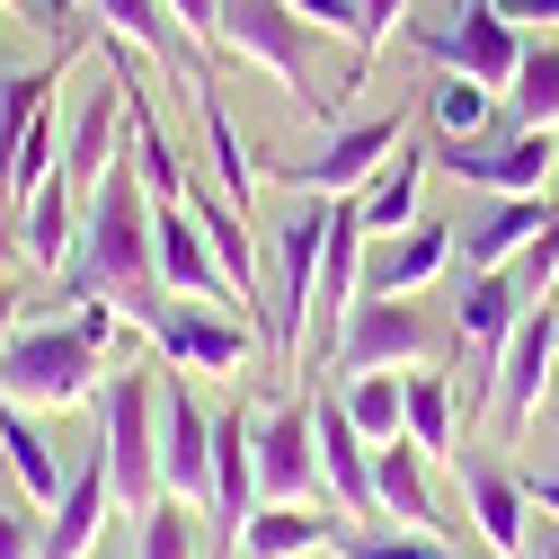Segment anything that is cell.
I'll return each mask as SVG.
<instances>
[{"label": "cell", "mask_w": 559, "mask_h": 559, "mask_svg": "<svg viewBox=\"0 0 559 559\" xmlns=\"http://www.w3.org/2000/svg\"><path fill=\"white\" fill-rule=\"evenodd\" d=\"M436 169L479 187V195H550L559 178V133L507 124V133H471V143H436Z\"/></svg>", "instance_id": "obj_5"}, {"label": "cell", "mask_w": 559, "mask_h": 559, "mask_svg": "<svg viewBox=\"0 0 559 559\" xmlns=\"http://www.w3.org/2000/svg\"><path fill=\"white\" fill-rule=\"evenodd\" d=\"M453 542L436 533H408V524H346L337 533V559H444Z\"/></svg>", "instance_id": "obj_33"}, {"label": "cell", "mask_w": 559, "mask_h": 559, "mask_svg": "<svg viewBox=\"0 0 559 559\" xmlns=\"http://www.w3.org/2000/svg\"><path fill=\"white\" fill-rule=\"evenodd\" d=\"M329 214L337 195H302L285 231H275V302H266V356L302 373V346H311V302H320V258H329Z\"/></svg>", "instance_id": "obj_3"}, {"label": "cell", "mask_w": 559, "mask_h": 559, "mask_svg": "<svg viewBox=\"0 0 559 559\" xmlns=\"http://www.w3.org/2000/svg\"><path fill=\"white\" fill-rule=\"evenodd\" d=\"M152 337V356L169 365V373H240L249 365V346L266 337V329H249V320H231V311H204V302H160V320L143 329Z\"/></svg>", "instance_id": "obj_7"}, {"label": "cell", "mask_w": 559, "mask_h": 559, "mask_svg": "<svg viewBox=\"0 0 559 559\" xmlns=\"http://www.w3.org/2000/svg\"><path fill=\"white\" fill-rule=\"evenodd\" d=\"M417 45H427L444 72H471V81H488V90H507L515 62H524V27L498 10V0H462L453 27H417Z\"/></svg>", "instance_id": "obj_10"}, {"label": "cell", "mask_w": 559, "mask_h": 559, "mask_svg": "<svg viewBox=\"0 0 559 559\" xmlns=\"http://www.w3.org/2000/svg\"><path fill=\"white\" fill-rule=\"evenodd\" d=\"M19 329H27V302H19V294H10V285H0V346H10V337H19Z\"/></svg>", "instance_id": "obj_40"}, {"label": "cell", "mask_w": 559, "mask_h": 559, "mask_svg": "<svg viewBox=\"0 0 559 559\" xmlns=\"http://www.w3.org/2000/svg\"><path fill=\"white\" fill-rule=\"evenodd\" d=\"M427 169H436V152L400 143V152L356 187V214H365V231H373V240H400V231L417 223V204H427Z\"/></svg>", "instance_id": "obj_23"}, {"label": "cell", "mask_w": 559, "mask_h": 559, "mask_svg": "<svg viewBox=\"0 0 559 559\" xmlns=\"http://www.w3.org/2000/svg\"><path fill=\"white\" fill-rule=\"evenodd\" d=\"M294 19H311V27H329V36H356V0H285Z\"/></svg>", "instance_id": "obj_35"}, {"label": "cell", "mask_w": 559, "mask_h": 559, "mask_svg": "<svg viewBox=\"0 0 559 559\" xmlns=\"http://www.w3.org/2000/svg\"><path fill=\"white\" fill-rule=\"evenodd\" d=\"M0 559H36V533H27V515L0 498Z\"/></svg>", "instance_id": "obj_37"}, {"label": "cell", "mask_w": 559, "mask_h": 559, "mask_svg": "<svg viewBox=\"0 0 559 559\" xmlns=\"http://www.w3.org/2000/svg\"><path fill=\"white\" fill-rule=\"evenodd\" d=\"M10 231H19V258H27L36 275H62V266H72V240H81V187L53 169L19 214H10Z\"/></svg>", "instance_id": "obj_20"}, {"label": "cell", "mask_w": 559, "mask_h": 559, "mask_svg": "<svg viewBox=\"0 0 559 559\" xmlns=\"http://www.w3.org/2000/svg\"><path fill=\"white\" fill-rule=\"evenodd\" d=\"M337 533H346V507H337V498L258 507V515L231 533V559H320V550H337Z\"/></svg>", "instance_id": "obj_18"}, {"label": "cell", "mask_w": 559, "mask_h": 559, "mask_svg": "<svg viewBox=\"0 0 559 559\" xmlns=\"http://www.w3.org/2000/svg\"><path fill=\"white\" fill-rule=\"evenodd\" d=\"M427 124L444 133V143H471V133H498L507 107H498V90H488V81L444 72V81H427Z\"/></svg>", "instance_id": "obj_27"}, {"label": "cell", "mask_w": 559, "mask_h": 559, "mask_svg": "<svg viewBox=\"0 0 559 559\" xmlns=\"http://www.w3.org/2000/svg\"><path fill=\"white\" fill-rule=\"evenodd\" d=\"M346 417L373 436V444H391V436H408V373H346Z\"/></svg>", "instance_id": "obj_31"}, {"label": "cell", "mask_w": 559, "mask_h": 559, "mask_svg": "<svg viewBox=\"0 0 559 559\" xmlns=\"http://www.w3.org/2000/svg\"><path fill=\"white\" fill-rule=\"evenodd\" d=\"M98 373H107V356L72 320L19 329L0 346V400H19V408H81V400H98Z\"/></svg>", "instance_id": "obj_4"}, {"label": "cell", "mask_w": 559, "mask_h": 559, "mask_svg": "<svg viewBox=\"0 0 559 559\" xmlns=\"http://www.w3.org/2000/svg\"><path fill=\"white\" fill-rule=\"evenodd\" d=\"M444 559H471V550H462V542H453V550H444Z\"/></svg>", "instance_id": "obj_45"}, {"label": "cell", "mask_w": 559, "mask_h": 559, "mask_svg": "<svg viewBox=\"0 0 559 559\" xmlns=\"http://www.w3.org/2000/svg\"><path fill=\"white\" fill-rule=\"evenodd\" d=\"M195 116H204V160H214V187L249 214V195H258V160H249V143H240V124H231L223 90H195Z\"/></svg>", "instance_id": "obj_28"}, {"label": "cell", "mask_w": 559, "mask_h": 559, "mask_svg": "<svg viewBox=\"0 0 559 559\" xmlns=\"http://www.w3.org/2000/svg\"><path fill=\"white\" fill-rule=\"evenodd\" d=\"M408 444L427 462H453L462 444V391L444 382V365H408Z\"/></svg>", "instance_id": "obj_25"}, {"label": "cell", "mask_w": 559, "mask_h": 559, "mask_svg": "<svg viewBox=\"0 0 559 559\" xmlns=\"http://www.w3.org/2000/svg\"><path fill=\"white\" fill-rule=\"evenodd\" d=\"M72 275L81 294H107L133 329H152L169 285H160V258H152V187L133 160H116L90 195H81V240H72Z\"/></svg>", "instance_id": "obj_1"}, {"label": "cell", "mask_w": 559, "mask_h": 559, "mask_svg": "<svg viewBox=\"0 0 559 559\" xmlns=\"http://www.w3.org/2000/svg\"><path fill=\"white\" fill-rule=\"evenodd\" d=\"M311 498H329L311 408L302 400H275L258 417V507H311Z\"/></svg>", "instance_id": "obj_9"}, {"label": "cell", "mask_w": 559, "mask_h": 559, "mask_svg": "<svg viewBox=\"0 0 559 559\" xmlns=\"http://www.w3.org/2000/svg\"><path fill=\"white\" fill-rule=\"evenodd\" d=\"M311 436H320V479L346 507V524L373 515V436L346 417V400H311Z\"/></svg>", "instance_id": "obj_17"}, {"label": "cell", "mask_w": 559, "mask_h": 559, "mask_svg": "<svg viewBox=\"0 0 559 559\" xmlns=\"http://www.w3.org/2000/svg\"><path fill=\"white\" fill-rule=\"evenodd\" d=\"M107 507H116V488H107V462H98V444H90V462L62 479V498L45 507V542H36V559H98V542H107Z\"/></svg>", "instance_id": "obj_16"}, {"label": "cell", "mask_w": 559, "mask_h": 559, "mask_svg": "<svg viewBox=\"0 0 559 559\" xmlns=\"http://www.w3.org/2000/svg\"><path fill=\"white\" fill-rule=\"evenodd\" d=\"M0 10H36V19H72V0H0Z\"/></svg>", "instance_id": "obj_42"}, {"label": "cell", "mask_w": 559, "mask_h": 559, "mask_svg": "<svg viewBox=\"0 0 559 559\" xmlns=\"http://www.w3.org/2000/svg\"><path fill=\"white\" fill-rule=\"evenodd\" d=\"M160 382H169L160 356H124L98 400V462L116 488V515H152L169 498L160 488Z\"/></svg>", "instance_id": "obj_2"}, {"label": "cell", "mask_w": 559, "mask_h": 559, "mask_svg": "<svg viewBox=\"0 0 559 559\" xmlns=\"http://www.w3.org/2000/svg\"><path fill=\"white\" fill-rule=\"evenodd\" d=\"M507 124H533V133L559 124V45H524L515 81H507Z\"/></svg>", "instance_id": "obj_30"}, {"label": "cell", "mask_w": 559, "mask_h": 559, "mask_svg": "<svg viewBox=\"0 0 559 559\" xmlns=\"http://www.w3.org/2000/svg\"><path fill=\"white\" fill-rule=\"evenodd\" d=\"M187 214L204 223V240H214V258H223V275H231V294L249 302L258 294V249H249V214L223 195V187H195L187 178Z\"/></svg>", "instance_id": "obj_26"}, {"label": "cell", "mask_w": 559, "mask_h": 559, "mask_svg": "<svg viewBox=\"0 0 559 559\" xmlns=\"http://www.w3.org/2000/svg\"><path fill=\"white\" fill-rule=\"evenodd\" d=\"M0 462H10V479H19V498L27 507H53L62 498V453H53V436H45V417L36 408H19V400H0Z\"/></svg>", "instance_id": "obj_24"}, {"label": "cell", "mask_w": 559, "mask_h": 559, "mask_svg": "<svg viewBox=\"0 0 559 559\" xmlns=\"http://www.w3.org/2000/svg\"><path fill=\"white\" fill-rule=\"evenodd\" d=\"M542 408H550V427H559V365H550V391H542Z\"/></svg>", "instance_id": "obj_43"}, {"label": "cell", "mask_w": 559, "mask_h": 559, "mask_svg": "<svg viewBox=\"0 0 559 559\" xmlns=\"http://www.w3.org/2000/svg\"><path fill=\"white\" fill-rule=\"evenodd\" d=\"M249 515H258V408H223L214 417V507H204V524L231 542Z\"/></svg>", "instance_id": "obj_19"}, {"label": "cell", "mask_w": 559, "mask_h": 559, "mask_svg": "<svg viewBox=\"0 0 559 559\" xmlns=\"http://www.w3.org/2000/svg\"><path fill=\"white\" fill-rule=\"evenodd\" d=\"M373 515H382V524H408V533H436V542H462V524H453L444 498H436V462L417 453L408 436L373 444Z\"/></svg>", "instance_id": "obj_12"}, {"label": "cell", "mask_w": 559, "mask_h": 559, "mask_svg": "<svg viewBox=\"0 0 559 559\" xmlns=\"http://www.w3.org/2000/svg\"><path fill=\"white\" fill-rule=\"evenodd\" d=\"M81 10H90L107 36H124V45H143V53H160V62H187V45H178V27H169V0H81Z\"/></svg>", "instance_id": "obj_29"}, {"label": "cell", "mask_w": 559, "mask_h": 559, "mask_svg": "<svg viewBox=\"0 0 559 559\" xmlns=\"http://www.w3.org/2000/svg\"><path fill=\"white\" fill-rule=\"evenodd\" d=\"M524 498H533V515L559 524V471H533V479H524Z\"/></svg>", "instance_id": "obj_39"}, {"label": "cell", "mask_w": 559, "mask_h": 559, "mask_svg": "<svg viewBox=\"0 0 559 559\" xmlns=\"http://www.w3.org/2000/svg\"><path fill=\"white\" fill-rule=\"evenodd\" d=\"M133 559H204V515L187 498H160L152 515H133Z\"/></svg>", "instance_id": "obj_32"}, {"label": "cell", "mask_w": 559, "mask_h": 559, "mask_svg": "<svg viewBox=\"0 0 559 559\" xmlns=\"http://www.w3.org/2000/svg\"><path fill=\"white\" fill-rule=\"evenodd\" d=\"M436 320L417 311V294H365L337 329V373H400V365H436Z\"/></svg>", "instance_id": "obj_6"}, {"label": "cell", "mask_w": 559, "mask_h": 559, "mask_svg": "<svg viewBox=\"0 0 559 559\" xmlns=\"http://www.w3.org/2000/svg\"><path fill=\"white\" fill-rule=\"evenodd\" d=\"M311 19H294L285 0H223V53H240L249 72H266V81H285V90H302L311 81Z\"/></svg>", "instance_id": "obj_8"}, {"label": "cell", "mask_w": 559, "mask_h": 559, "mask_svg": "<svg viewBox=\"0 0 559 559\" xmlns=\"http://www.w3.org/2000/svg\"><path fill=\"white\" fill-rule=\"evenodd\" d=\"M160 488H169V498H187L195 515L214 507V417L187 400L178 373L160 382Z\"/></svg>", "instance_id": "obj_13"}, {"label": "cell", "mask_w": 559, "mask_h": 559, "mask_svg": "<svg viewBox=\"0 0 559 559\" xmlns=\"http://www.w3.org/2000/svg\"><path fill=\"white\" fill-rule=\"evenodd\" d=\"M0 72H10V62H0Z\"/></svg>", "instance_id": "obj_47"}, {"label": "cell", "mask_w": 559, "mask_h": 559, "mask_svg": "<svg viewBox=\"0 0 559 559\" xmlns=\"http://www.w3.org/2000/svg\"><path fill=\"white\" fill-rule=\"evenodd\" d=\"M462 507H471V533H479L488 559H524V550H533V498H524L515 471L462 462Z\"/></svg>", "instance_id": "obj_14"}, {"label": "cell", "mask_w": 559, "mask_h": 559, "mask_svg": "<svg viewBox=\"0 0 559 559\" xmlns=\"http://www.w3.org/2000/svg\"><path fill=\"white\" fill-rule=\"evenodd\" d=\"M462 266V240H453V223H427L417 214L400 240H382V258L365 266V294H427L436 275H453Z\"/></svg>", "instance_id": "obj_21"}, {"label": "cell", "mask_w": 559, "mask_h": 559, "mask_svg": "<svg viewBox=\"0 0 559 559\" xmlns=\"http://www.w3.org/2000/svg\"><path fill=\"white\" fill-rule=\"evenodd\" d=\"M72 10H81V0H72Z\"/></svg>", "instance_id": "obj_48"}, {"label": "cell", "mask_w": 559, "mask_h": 559, "mask_svg": "<svg viewBox=\"0 0 559 559\" xmlns=\"http://www.w3.org/2000/svg\"><path fill=\"white\" fill-rule=\"evenodd\" d=\"M391 152H400V124H391V116H346V124L329 133L311 160H285L275 178H285V187H302V195H356V187H365Z\"/></svg>", "instance_id": "obj_11"}, {"label": "cell", "mask_w": 559, "mask_h": 559, "mask_svg": "<svg viewBox=\"0 0 559 559\" xmlns=\"http://www.w3.org/2000/svg\"><path fill=\"white\" fill-rule=\"evenodd\" d=\"M408 19V0H356V81L346 90H365V72H373V53L391 45V27Z\"/></svg>", "instance_id": "obj_34"}, {"label": "cell", "mask_w": 559, "mask_h": 559, "mask_svg": "<svg viewBox=\"0 0 559 559\" xmlns=\"http://www.w3.org/2000/svg\"><path fill=\"white\" fill-rule=\"evenodd\" d=\"M169 19H187L195 45H223V0H169Z\"/></svg>", "instance_id": "obj_36"}, {"label": "cell", "mask_w": 559, "mask_h": 559, "mask_svg": "<svg viewBox=\"0 0 559 559\" xmlns=\"http://www.w3.org/2000/svg\"><path fill=\"white\" fill-rule=\"evenodd\" d=\"M550 320H559V294H550Z\"/></svg>", "instance_id": "obj_46"}, {"label": "cell", "mask_w": 559, "mask_h": 559, "mask_svg": "<svg viewBox=\"0 0 559 559\" xmlns=\"http://www.w3.org/2000/svg\"><path fill=\"white\" fill-rule=\"evenodd\" d=\"M515 27H559V0H498Z\"/></svg>", "instance_id": "obj_38"}, {"label": "cell", "mask_w": 559, "mask_h": 559, "mask_svg": "<svg viewBox=\"0 0 559 559\" xmlns=\"http://www.w3.org/2000/svg\"><path fill=\"white\" fill-rule=\"evenodd\" d=\"M550 365H559V320H550V302H533L515 320V337H507V356H498V417H507V427H533V417H542Z\"/></svg>", "instance_id": "obj_15"}, {"label": "cell", "mask_w": 559, "mask_h": 559, "mask_svg": "<svg viewBox=\"0 0 559 559\" xmlns=\"http://www.w3.org/2000/svg\"><path fill=\"white\" fill-rule=\"evenodd\" d=\"M550 223V195H488L471 223H453L462 240V266H515L533 249V231Z\"/></svg>", "instance_id": "obj_22"}, {"label": "cell", "mask_w": 559, "mask_h": 559, "mask_svg": "<svg viewBox=\"0 0 559 559\" xmlns=\"http://www.w3.org/2000/svg\"><path fill=\"white\" fill-rule=\"evenodd\" d=\"M0 223H10V178H0Z\"/></svg>", "instance_id": "obj_44"}, {"label": "cell", "mask_w": 559, "mask_h": 559, "mask_svg": "<svg viewBox=\"0 0 559 559\" xmlns=\"http://www.w3.org/2000/svg\"><path fill=\"white\" fill-rule=\"evenodd\" d=\"M524 559H559V524H550V515L533 524V550H524Z\"/></svg>", "instance_id": "obj_41"}]
</instances>
